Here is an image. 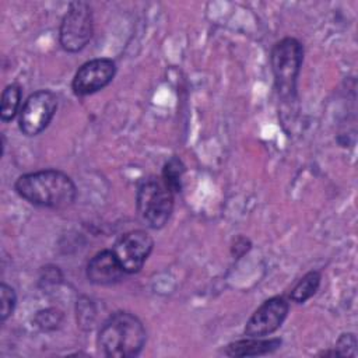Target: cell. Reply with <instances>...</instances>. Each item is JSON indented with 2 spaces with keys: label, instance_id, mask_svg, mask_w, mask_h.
<instances>
[{
  "label": "cell",
  "instance_id": "1",
  "mask_svg": "<svg viewBox=\"0 0 358 358\" xmlns=\"http://www.w3.org/2000/svg\"><path fill=\"white\" fill-rule=\"evenodd\" d=\"M14 189L28 203L55 210L71 206L77 196L73 179L59 169L24 173L15 180Z\"/></svg>",
  "mask_w": 358,
  "mask_h": 358
},
{
  "label": "cell",
  "instance_id": "2",
  "mask_svg": "<svg viewBox=\"0 0 358 358\" xmlns=\"http://www.w3.org/2000/svg\"><path fill=\"white\" fill-rule=\"evenodd\" d=\"M147 333L143 322L133 313H112L98 333V348L109 358H131L141 352Z\"/></svg>",
  "mask_w": 358,
  "mask_h": 358
},
{
  "label": "cell",
  "instance_id": "3",
  "mask_svg": "<svg viewBox=\"0 0 358 358\" xmlns=\"http://www.w3.org/2000/svg\"><path fill=\"white\" fill-rule=\"evenodd\" d=\"M136 208L140 220L152 229L166 225L173 211V193L162 178L147 176L137 185Z\"/></svg>",
  "mask_w": 358,
  "mask_h": 358
},
{
  "label": "cell",
  "instance_id": "4",
  "mask_svg": "<svg viewBox=\"0 0 358 358\" xmlns=\"http://www.w3.org/2000/svg\"><path fill=\"white\" fill-rule=\"evenodd\" d=\"M303 60L302 43L291 36L274 43L270 53L271 70L275 88L284 101H294L296 95V81Z\"/></svg>",
  "mask_w": 358,
  "mask_h": 358
},
{
  "label": "cell",
  "instance_id": "5",
  "mask_svg": "<svg viewBox=\"0 0 358 358\" xmlns=\"http://www.w3.org/2000/svg\"><path fill=\"white\" fill-rule=\"evenodd\" d=\"M92 32L94 17L91 6L85 1L70 3L60 22V46L69 53H77L88 45L92 38Z\"/></svg>",
  "mask_w": 358,
  "mask_h": 358
},
{
  "label": "cell",
  "instance_id": "6",
  "mask_svg": "<svg viewBox=\"0 0 358 358\" xmlns=\"http://www.w3.org/2000/svg\"><path fill=\"white\" fill-rule=\"evenodd\" d=\"M57 109V96L48 90L31 94L22 105L20 113V130L32 137L42 133L52 122Z\"/></svg>",
  "mask_w": 358,
  "mask_h": 358
},
{
  "label": "cell",
  "instance_id": "7",
  "mask_svg": "<svg viewBox=\"0 0 358 358\" xmlns=\"http://www.w3.org/2000/svg\"><path fill=\"white\" fill-rule=\"evenodd\" d=\"M154 248V239L143 229L123 234L113 245V253L120 262L126 274L138 273Z\"/></svg>",
  "mask_w": 358,
  "mask_h": 358
},
{
  "label": "cell",
  "instance_id": "8",
  "mask_svg": "<svg viewBox=\"0 0 358 358\" xmlns=\"http://www.w3.org/2000/svg\"><path fill=\"white\" fill-rule=\"evenodd\" d=\"M116 74V64L112 59L99 57L85 62L74 74L71 81L73 92L78 96L91 95L105 88Z\"/></svg>",
  "mask_w": 358,
  "mask_h": 358
},
{
  "label": "cell",
  "instance_id": "9",
  "mask_svg": "<svg viewBox=\"0 0 358 358\" xmlns=\"http://www.w3.org/2000/svg\"><path fill=\"white\" fill-rule=\"evenodd\" d=\"M289 303L284 296H273L264 301L249 317L245 326V336L266 337L273 334L285 320Z\"/></svg>",
  "mask_w": 358,
  "mask_h": 358
},
{
  "label": "cell",
  "instance_id": "10",
  "mask_svg": "<svg viewBox=\"0 0 358 358\" xmlns=\"http://www.w3.org/2000/svg\"><path fill=\"white\" fill-rule=\"evenodd\" d=\"M85 274L95 285H112L119 282L126 273L113 250L105 249L88 260Z\"/></svg>",
  "mask_w": 358,
  "mask_h": 358
},
{
  "label": "cell",
  "instance_id": "11",
  "mask_svg": "<svg viewBox=\"0 0 358 358\" xmlns=\"http://www.w3.org/2000/svg\"><path fill=\"white\" fill-rule=\"evenodd\" d=\"M281 338H263V337H248L229 343L224 354L228 357H257L277 351L281 347Z\"/></svg>",
  "mask_w": 358,
  "mask_h": 358
},
{
  "label": "cell",
  "instance_id": "12",
  "mask_svg": "<svg viewBox=\"0 0 358 358\" xmlns=\"http://www.w3.org/2000/svg\"><path fill=\"white\" fill-rule=\"evenodd\" d=\"M320 280L322 275L317 270H310L308 271L291 289L289 298L291 301H294L295 303H303L306 302L309 298H312L316 291L319 289L320 285Z\"/></svg>",
  "mask_w": 358,
  "mask_h": 358
},
{
  "label": "cell",
  "instance_id": "13",
  "mask_svg": "<svg viewBox=\"0 0 358 358\" xmlns=\"http://www.w3.org/2000/svg\"><path fill=\"white\" fill-rule=\"evenodd\" d=\"M22 91L18 84H8L3 92L0 99V117L3 122H10L15 117L20 103H21Z\"/></svg>",
  "mask_w": 358,
  "mask_h": 358
},
{
  "label": "cell",
  "instance_id": "14",
  "mask_svg": "<svg viewBox=\"0 0 358 358\" xmlns=\"http://www.w3.org/2000/svg\"><path fill=\"white\" fill-rule=\"evenodd\" d=\"M183 173H185V165L179 157L173 155L164 164L161 178L173 194H176L182 190Z\"/></svg>",
  "mask_w": 358,
  "mask_h": 358
},
{
  "label": "cell",
  "instance_id": "15",
  "mask_svg": "<svg viewBox=\"0 0 358 358\" xmlns=\"http://www.w3.org/2000/svg\"><path fill=\"white\" fill-rule=\"evenodd\" d=\"M64 315L57 308L41 309L34 316V324L42 331H55L63 323Z\"/></svg>",
  "mask_w": 358,
  "mask_h": 358
},
{
  "label": "cell",
  "instance_id": "16",
  "mask_svg": "<svg viewBox=\"0 0 358 358\" xmlns=\"http://www.w3.org/2000/svg\"><path fill=\"white\" fill-rule=\"evenodd\" d=\"M15 305H17L15 291L6 282H1V285H0V320H1V323H4L13 315Z\"/></svg>",
  "mask_w": 358,
  "mask_h": 358
},
{
  "label": "cell",
  "instance_id": "17",
  "mask_svg": "<svg viewBox=\"0 0 358 358\" xmlns=\"http://www.w3.org/2000/svg\"><path fill=\"white\" fill-rule=\"evenodd\" d=\"M357 337L354 333H344L336 341L334 351L337 357H357Z\"/></svg>",
  "mask_w": 358,
  "mask_h": 358
},
{
  "label": "cell",
  "instance_id": "18",
  "mask_svg": "<svg viewBox=\"0 0 358 358\" xmlns=\"http://www.w3.org/2000/svg\"><path fill=\"white\" fill-rule=\"evenodd\" d=\"M92 306L90 299H85V302L83 303V301H80V303H77V320L80 322V326L85 329H91L92 323H94V317H95V310L90 309Z\"/></svg>",
  "mask_w": 358,
  "mask_h": 358
},
{
  "label": "cell",
  "instance_id": "19",
  "mask_svg": "<svg viewBox=\"0 0 358 358\" xmlns=\"http://www.w3.org/2000/svg\"><path fill=\"white\" fill-rule=\"evenodd\" d=\"M63 280V274L56 266H46L42 267L41 270V277L39 281L43 282L45 285H56Z\"/></svg>",
  "mask_w": 358,
  "mask_h": 358
},
{
  "label": "cell",
  "instance_id": "20",
  "mask_svg": "<svg viewBox=\"0 0 358 358\" xmlns=\"http://www.w3.org/2000/svg\"><path fill=\"white\" fill-rule=\"evenodd\" d=\"M239 249H241V256H243L250 249V241L245 236H238L232 245V255L235 257H238Z\"/></svg>",
  "mask_w": 358,
  "mask_h": 358
}]
</instances>
